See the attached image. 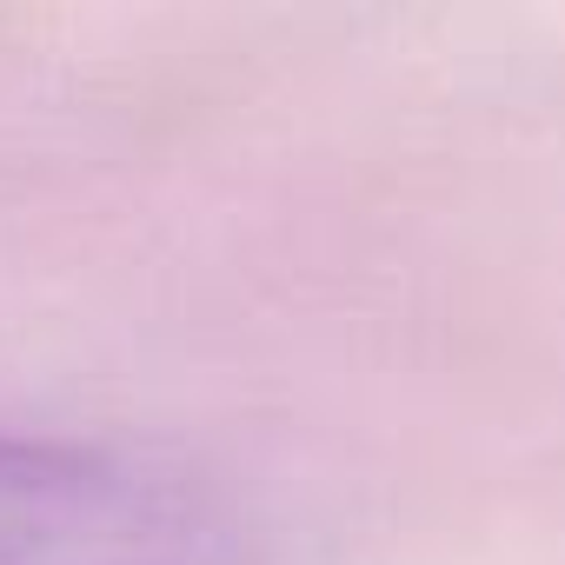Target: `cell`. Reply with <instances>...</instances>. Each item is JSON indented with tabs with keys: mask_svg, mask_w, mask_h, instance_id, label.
I'll return each instance as SVG.
<instances>
[{
	"mask_svg": "<svg viewBox=\"0 0 565 565\" xmlns=\"http://www.w3.org/2000/svg\"><path fill=\"white\" fill-rule=\"evenodd\" d=\"M0 565H246V539L153 452L0 426Z\"/></svg>",
	"mask_w": 565,
	"mask_h": 565,
	"instance_id": "1",
	"label": "cell"
}]
</instances>
